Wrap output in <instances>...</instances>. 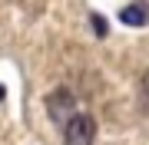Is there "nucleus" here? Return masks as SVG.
<instances>
[{"instance_id":"1","label":"nucleus","mask_w":149,"mask_h":145,"mask_svg":"<svg viewBox=\"0 0 149 145\" xmlns=\"http://www.w3.org/2000/svg\"><path fill=\"white\" fill-rule=\"evenodd\" d=\"M63 142L66 145H93L96 142V119L86 112H73L63 122Z\"/></svg>"},{"instance_id":"2","label":"nucleus","mask_w":149,"mask_h":145,"mask_svg":"<svg viewBox=\"0 0 149 145\" xmlns=\"http://www.w3.org/2000/svg\"><path fill=\"white\" fill-rule=\"evenodd\" d=\"M47 112H50V119H53V122L63 125L66 119L76 112V96H73L70 89H63V86L53 89V92L47 96Z\"/></svg>"},{"instance_id":"3","label":"nucleus","mask_w":149,"mask_h":145,"mask_svg":"<svg viewBox=\"0 0 149 145\" xmlns=\"http://www.w3.org/2000/svg\"><path fill=\"white\" fill-rule=\"evenodd\" d=\"M119 20L126 23V27H146L149 23V7L143 3V0H133L129 7L119 10Z\"/></svg>"},{"instance_id":"4","label":"nucleus","mask_w":149,"mask_h":145,"mask_svg":"<svg viewBox=\"0 0 149 145\" xmlns=\"http://www.w3.org/2000/svg\"><path fill=\"white\" fill-rule=\"evenodd\" d=\"M90 20H93V30L100 33V36H106V20H103V16H96V13L90 16Z\"/></svg>"},{"instance_id":"5","label":"nucleus","mask_w":149,"mask_h":145,"mask_svg":"<svg viewBox=\"0 0 149 145\" xmlns=\"http://www.w3.org/2000/svg\"><path fill=\"white\" fill-rule=\"evenodd\" d=\"M143 92H146V99H149V69H146V76H143Z\"/></svg>"},{"instance_id":"6","label":"nucleus","mask_w":149,"mask_h":145,"mask_svg":"<svg viewBox=\"0 0 149 145\" xmlns=\"http://www.w3.org/2000/svg\"><path fill=\"white\" fill-rule=\"evenodd\" d=\"M0 99H3V86H0Z\"/></svg>"}]
</instances>
